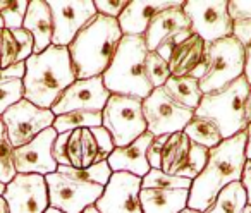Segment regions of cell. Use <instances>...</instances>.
Here are the masks:
<instances>
[{
    "label": "cell",
    "instance_id": "obj_1",
    "mask_svg": "<svg viewBox=\"0 0 251 213\" xmlns=\"http://www.w3.org/2000/svg\"><path fill=\"white\" fill-rule=\"evenodd\" d=\"M246 131L224 140L219 146L212 148L203 172L193 181L189 191L188 208L205 212L224 188L241 181L246 157Z\"/></svg>",
    "mask_w": 251,
    "mask_h": 213
},
{
    "label": "cell",
    "instance_id": "obj_2",
    "mask_svg": "<svg viewBox=\"0 0 251 213\" xmlns=\"http://www.w3.org/2000/svg\"><path fill=\"white\" fill-rule=\"evenodd\" d=\"M76 79L69 48L52 45L26 60V74L23 77L25 98L40 109L50 110Z\"/></svg>",
    "mask_w": 251,
    "mask_h": 213
},
{
    "label": "cell",
    "instance_id": "obj_3",
    "mask_svg": "<svg viewBox=\"0 0 251 213\" xmlns=\"http://www.w3.org/2000/svg\"><path fill=\"white\" fill-rule=\"evenodd\" d=\"M122 29L114 18L97 14V18L79 31L67 48L77 79L103 76L122 40Z\"/></svg>",
    "mask_w": 251,
    "mask_h": 213
},
{
    "label": "cell",
    "instance_id": "obj_4",
    "mask_svg": "<svg viewBox=\"0 0 251 213\" xmlns=\"http://www.w3.org/2000/svg\"><path fill=\"white\" fill-rule=\"evenodd\" d=\"M148 48L145 36H122L114 59L103 72V84L110 95H124L145 100L153 86L147 77Z\"/></svg>",
    "mask_w": 251,
    "mask_h": 213
},
{
    "label": "cell",
    "instance_id": "obj_5",
    "mask_svg": "<svg viewBox=\"0 0 251 213\" xmlns=\"http://www.w3.org/2000/svg\"><path fill=\"white\" fill-rule=\"evenodd\" d=\"M251 84L246 76H241L234 83L222 90L203 95L195 116L206 117L219 126L224 140L246 131L248 124V101H250Z\"/></svg>",
    "mask_w": 251,
    "mask_h": 213
},
{
    "label": "cell",
    "instance_id": "obj_6",
    "mask_svg": "<svg viewBox=\"0 0 251 213\" xmlns=\"http://www.w3.org/2000/svg\"><path fill=\"white\" fill-rule=\"evenodd\" d=\"M246 55L244 48L234 36L217 40L206 47V72L200 79L203 95L222 90L244 76Z\"/></svg>",
    "mask_w": 251,
    "mask_h": 213
},
{
    "label": "cell",
    "instance_id": "obj_7",
    "mask_svg": "<svg viewBox=\"0 0 251 213\" xmlns=\"http://www.w3.org/2000/svg\"><path fill=\"white\" fill-rule=\"evenodd\" d=\"M101 117V126L110 133L115 148L127 146L148 131L143 114V100L140 98L110 95Z\"/></svg>",
    "mask_w": 251,
    "mask_h": 213
},
{
    "label": "cell",
    "instance_id": "obj_8",
    "mask_svg": "<svg viewBox=\"0 0 251 213\" xmlns=\"http://www.w3.org/2000/svg\"><path fill=\"white\" fill-rule=\"evenodd\" d=\"M184 2L158 12L145 33L148 52H157L165 60L171 59L172 50L193 35L191 21L184 12Z\"/></svg>",
    "mask_w": 251,
    "mask_h": 213
},
{
    "label": "cell",
    "instance_id": "obj_9",
    "mask_svg": "<svg viewBox=\"0 0 251 213\" xmlns=\"http://www.w3.org/2000/svg\"><path fill=\"white\" fill-rule=\"evenodd\" d=\"M143 114L147 119L148 133H151L155 138L181 133L195 117V110L179 103L165 91V88H157L151 91L150 96L145 98Z\"/></svg>",
    "mask_w": 251,
    "mask_h": 213
},
{
    "label": "cell",
    "instance_id": "obj_10",
    "mask_svg": "<svg viewBox=\"0 0 251 213\" xmlns=\"http://www.w3.org/2000/svg\"><path fill=\"white\" fill-rule=\"evenodd\" d=\"M49 188L50 208L62 213H83L88 206H93L103 194V186L83 182L71 175L53 172L45 177Z\"/></svg>",
    "mask_w": 251,
    "mask_h": 213
},
{
    "label": "cell",
    "instance_id": "obj_11",
    "mask_svg": "<svg viewBox=\"0 0 251 213\" xmlns=\"http://www.w3.org/2000/svg\"><path fill=\"white\" fill-rule=\"evenodd\" d=\"M182 9L191 21L193 33L201 36L206 43L232 36L234 23L229 16V0H188Z\"/></svg>",
    "mask_w": 251,
    "mask_h": 213
},
{
    "label": "cell",
    "instance_id": "obj_12",
    "mask_svg": "<svg viewBox=\"0 0 251 213\" xmlns=\"http://www.w3.org/2000/svg\"><path fill=\"white\" fill-rule=\"evenodd\" d=\"M2 120L7 127V134L12 146L21 148L35 140L43 131L53 127L55 116L52 110L40 109L35 103L23 98L2 116Z\"/></svg>",
    "mask_w": 251,
    "mask_h": 213
},
{
    "label": "cell",
    "instance_id": "obj_13",
    "mask_svg": "<svg viewBox=\"0 0 251 213\" xmlns=\"http://www.w3.org/2000/svg\"><path fill=\"white\" fill-rule=\"evenodd\" d=\"M53 18L52 45L69 47L79 31L97 18L95 2L90 0H49Z\"/></svg>",
    "mask_w": 251,
    "mask_h": 213
},
{
    "label": "cell",
    "instance_id": "obj_14",
    "mask_svg": "<svg viewBox=\"0 0 251 213\" xmlns=\"http://www.w3.org/2000/svg\"><path fill=\"white\" fill-rule=\"evenodd\" d=\"M4 198L9 213H45L50 208L49 188L43 175L18 174L7 184Z\"/></svg>",
    "mask_w": 251,
    "mask_h": 213
},
{
    "label": "cell",
    "instance_id": "obj_15",
    "mask_svg": "<svg viewBox=\"0 0 251 213\" xmlns=\"http://www.w3.org/2000/svg\"><path fill=\"white\" fill-rule=\"evenodd\" d=\"M110 98V91L105 88L103 76L90 77V79H76L62 96L53 105V116L74 112V110H90V112H103L105 105Z\"/></svg>",
    "mask_w": 251,
    "mask_h": 213
},
{
    "label": "cell",
    "instance_id": "obj_16",
    "mask_svg": "<svg viewBox=\"0 0 251 213\" xmlns=\"http://www.w3.org/2000/svg\"><path fill=\"white\" fill-rule=\"evenodd\" d=\"M141 177L114 172L95 206L100 213H143L140 201Z\"/></svg>",
    "mask_w": 251,
    "mask_h": 213
},
{
    "label": "cell",
    "instance_id": "obj_17",
    "mask_svg": "<svg viewBox=\"0 0 251 213\" xmlns=\"http://www.w3.org/2000/svg\"><path fill=\"white\" fill-rule=\"evenodd\" d=\"M57 131L49 127L42 134L14 151V167L18 174H36L47 177L59 168V164L53 158V144L57 140Z\"/></svg>",
    "mask_w": 251,
    "mask_h": 213
},
{
    "label": "cell",
    "instance_id": "obj_18",
    "mask_svg": "<svg viewBox=\"0 0 251 213\" xmlns=\"http://www.w3.org/2000/svg\"><path fill=\"white\" fill-rule=\"evenodd\" d=\"M181 0H129L127 7L119 16V26L124 36H145L150 21L158 12L177 5Z\"/></svg>",
    "mask_w": 251,
    "mask_h": 213
},
{
    "label": "cell",
    "instance_id": "obj_19",
    "mask_svg": "<svg viewBox=\"0 0 251 213\" xmlns=\"http://www.w3.org/2000/svg\"><path fill=\"white\" fill-rule=\"evenodd\" d=\"M153 138V134L147 131L143 136H140L127 146L115 148L114 153L107 160L112 172H127V174L143 179L151 170L150 164H148V148H150Z\"/></svg>",
    "mask_w": 251,
    "mask_h": 213
},
{
    "label": "cell",
    "instance_id": "obj_20",
    "mask_svg": "<svg viewBox=\"0 0 251 213\" xmlns=\"http://www.w3.org/2000/svg\"><path fill=\"white\" fill-rule=\"evenodd\" d=\"M206 47H208V43L195 33L188 40L179 43L172 50V55L169 59L171 76H191L198 67L206 64Z\"/></svg>",
    "mask_w": 251,
    "mask_h": 213
},
{
    "label": "cell",
    "instance_id": "obj_21",
    "mask_svg": "<svg viewBox=\"0 0 251 213\" xmlns=\"http://www.w3.org/2000/svg\"><path fill=\"white\" fill-rule=\"evenodd\" d=\"M23 28L31 33L35 40V53H42L52 47L53 18L49 0H29Z\"/></svg>",
    "mask_w": 251,
    "mask_h": 213
},
{
    "label": "cell",
    "instance_id": "obj_22",
    "mask_svg": "<svg viewBox=\"0 0 251 213\" xmlns=\"http://www.w3.org/2000/svg\"><path fill=\"white\" fill-rule=\"evenodd\" d=\"M35 53V40L31 33L21 29L0 28V69H9L26 62Z\"/></svg>",
    "mask_w": 251,
    "mask_h": 213
},
{
    "label": "cell",
    "instance_id": "obj_23",
    "mask_svg": "<svg viewBox=\"0 0 251 213\" xmlns=\"http://www.w3.org/2000/svg\"><path fill=\"white\" fill-rule=\"evenodd\" d=\"M140 201L143 213H181L188 208L189 189L141 188Z\"/></svg>",
    "mask_w": 251,
    "mask_h": 213
},
{
    "label": "cell",
    "instance_id": "obj_24",
    "mask_svg": "<svg viewBox=\"0 0 251 213\" xmlns=\"http://www.w3.org/2000/svg\"><path fill=\"white\" fill-rule=\"evenodd\" d=\"M191 148H193V141L186 136L184 131L169 134L167 143L164 144V150H162L160 170L164 174L182 177V174H184L189 165Z\"/></svg>",
    "mask_w": 251,
    "mask_h": 213
},
{
    "label": "cell",
    "instance_id": "obj_25",
    "mask_svg": "<svg viewBox=\"0 0 251 213\" xmlns=\"http://www.w3.org/2000/svg\"><path fill=\"white\" fill-rule=\"evenodd\" d=\"M162 88H165V91H167L172 98H176L179 103H182L184 107H188V109L195 110V112L203 98L200 79H195V77H191V76H181V77L171 76V79Z\"/></svg>",
    "mask_w": 251,
    "mask_h": 213
},
{
    "label": "cell",
    "instance_id": "obj_26",
    "mask_svg": "<svg viewBox=\"0 0 251 213\" xmlns=\"http://www.w3.org/2000/svg\"><path fill=\"white\" fill-rule=\"evenodd\" d=\"M248 206V196L241 181L232 182L224 188L215 198V201L203 213H244Z\"/></svg>",
    "mask_w": 251,
    "mask_h": 213
},
{
    "label": "cell",
    "instance_id": "obj_27",
    "mask_svg": "<svg viewBox=\"0 0 251 213\" xmlns=\"http://www.w3.org/2000/svg\"><path fill=\"white\" fill-rule=\"evenodd\" d=\"M184 134L193 141V143L205 146L208 150L219 146L224 141V136L220 133L219 126L213 120L206 119V117L195 116L184 127Z\"/></svg>",
    "mask_w": 251,
    "mask_h": 213
},
{
    "label": "cell",
    "instance_id": "obj_28",
    "mask_svg": "<svg viewBox=\"0 0 251 213\" xmlns=\"http://www.w3.org/2000/svg\"><path fill=\"white\" fill-rule=\"evenodd\" d=\"M101 124H103L101 112L74 110V112L64 114V116H57L55 122H53V129L57 131V134H62L77 129H93V127H100Z\"/></svg>",
    "mask_w": 251,
    "mask_h": 213
},
{
    "label": "cell",
    "instance_id": "obj_29",
    "mask_svg": "<svg viewBox=\"0 0 251 213\" xmlns=\"http://www.w3.org/2000/svg\"><path fill=\"white\" fill-rule=\"evenodd\" d=\"M57 172L60 174L71 175V177L77 179V181L83 182H91V184H100V186H107L108 181L112 177V168L108 165V162H101V164H95L90 168H74L69 165H59Z\"/></svg>",
    "mask_w": 251,
    "mask_h": 213
},
{
    "label": "cell",
    "instance_id": "obj_30",
    "mask_svg": "<svg viewBox=\"0 0 251 213\" xmlns=\"http://www.w3.org/2000/svg\"><path fill=\"white\" fill-rule=\"evenodd\" d=\"M14 151L16 148L9 140L7 127L0 116V181L4 184H9L18 175L14 167Z\"/></svg>",
    "mask_w": 251,
    "mask_h": 213
},
{
    "label": "cell",
    "instance_id": "obj_31",
    "mask_svg": "<svg viewBox=\"0 0 251 213\" xmlns=\"http://www.w3.org/2000/svg\"><path fill=\"white\" fill-rule=\"evenodd\" d=\"M193 181L177 175L164 174L158 168H151L143 179H141V188H158V189H189L191 191Z\"/></svg>",
    "mask_w": 251,
    "mask_h": 213
},
{
    "label": "cell",
    "instance_id": "obj_32",
    "mask_svg": "<svg viewBox=\"0 0 251 213\" xmlns=\"http://www.w3.org/2000/svg\"><path fill=\"white\" fill-rule=\"evenodd\" d=\"M28 5L29 0H0V16L4 19V28L21 29Z\"/></svg>",
    "mask_w": 251,
    "mask_h": 213
},
{
    "label": "cell",
    "instance_id": "obj_33",
    "mask_svg": "<svg viewBox=\"0 0 251 213\" xmlns=\"http://www.w3.org/2000/svg\"><path fill=\"white\" fill-rule=\"evenodd\" d=\"M145 69H147V77L153 90L162 88L169 79H171V67H169V60H165L157 52H148L147 62H145Z\"/></svg>",
    "mask_w": 251,
    "mask_h": 213
},
{
    "label": "cell",
    "instance_id": "obj_34",
    "mask_svg": "<svg viewBox=\"0 0 251 213\" xmlns=\"http://www.w3.org/2000/svg\"><path fill=\"white\" fill-rule=\"evenodd\" d=\"M25 98L23 79H4L0 81V116H4L12 105Z\"/></svg>",
    "mask_w": 251,
    "mask_h": 213
},
{
    "label": "cell",
    "instance_id": "obj_35",
    "mask_svg": "<svg viewBox=\"0 0 251 213\" xmlns=\"http://www.w3.org/2000/svg\"><path fill=\"white\" fill-rule=\"evenodd\" d=\"M232 36L236 40H239V43L244 48V55H246V69H244V76H246L248 83L251 84V21L234 23Z\"/></svg>",
    "mask_w": 251,
    "mask_h": 213
},
{
    "label": "cell",
    "instance_id": "obj_36",
    "mask_svg": "<svg viewBox=\"0 0 251 213\" xmlns=\"http://www.w3.org/2000/svg\"><path fill=\"white\" fill-rule=\"evenodd\" d=\"M93 133L95 140L98 143V158H97V164H101V162H107L108 157L114 153L115 150V144H114V140H112L110 133L105 129L103 126L100 127H93L91 129Z\"/></svg>",
    "mask_w": 251,
    "mask_h": 213
},
{
    "label": "cell",
    "instance_id": "obj_37",
    "mask_svg": "<svg viewBox=\"0 0 251 213\" xmlns=\"http://www.w3.org/2000/svg\"><path fill=\"white\" fill-rule=\"evenodd\" d=\"M127 4H129V0H97V2H95V7H97L98 14L119 19L122 11L127 7Z\"/></svg>",
    "mask_w": 251,
    "mask_h": 213
},
{
    "label": "cell",
    "instance_id": "obj_38",
    "mask_svg": "<svg viewBox=\"0 0 251 213\" xmlns=\"http://www.w3.org/2000/svg\"><path fill=\"white\" fill-rule=\"evenodd\" d=\"M229 16L232 19V23L251 21V2L229 0Z\"/></svg>",
    "mask_w": 251,
    "mask_h": 213
},
{
    "label": "cell",
    "instance_id": "obj_39",
    "mask_svg": "<svg viewBox=\"0 0 251 213\" xmlns=\"http://www.w3.org/2000/svg\"><path fill=\"white\" fill-rule=\"evenodd\" d=\"M169 134L165 136H157L153 138L150 148H148V164L151 168H158L160 170V157H162V150H164V144L167 143Z\"/></svg>",
    "mask_w": 251,
    "mask_h": 213
},
{
    "label": "cell",
    "instance_id": "obj_40",
    "mask_svg": "<svg viewBox=\"0 0 251 213\" xmlns=\"http://www.w3.org/2000/svg\"><path fill=\"white\" fill-rule=\"evenodd\" d=\"M69 138V133H62L57 136L55 144H53V158L59 165H67L66 160V141Z\"/></svg>",
    "mask_w": 251,
    "mask_h": 213
},
{
    "label": "cell",
    "instance_id": "obj_41",
    "mask_svg": "<svg viewBox=\"0 0 251 213\" xmlns=\"http://www.w3.org/2000/svg\"><path fill=\"white\" fill-rule=\"evenodd\" d=\"M26 74V62L16 64L9 69H0V81L4 79H23Z\"/></svg>",
    "mask_w": 251,
    "mask_h": 213
},
{
    "label": "cell",
    "instance_id": "obj_42",
    "mask_svg": "<svg viewBox=\"0 0 251 213\" xmlns=\"http://www.w3.org/2000/svg\"><path fill=\"white\" fill-rule=\"evenodd\" d=\"M241 184H243L244 191L248 196V205H251V160L246 162L243 170V177H241Z\"/></svg>",
    "mask_w": 251,
    "mask_h": 213
},
{
    "label": "cell",
    "instance_id": "obj_43",
    "mask_svg": "<svg viewBox=\"0 0 251 213\" xmlns=\"http://www.w3.org/2000/svg\"><path fill=\"white\" fill-rule=\"evenodd\" d=\"M246 134H248V141H246V157L248 160H251V122L246 127Z\"/></svg>",
    "mask_w": 251,
    "mask_h": 213
},
{
    "label": "cell",
    "instance_id": "obj_44",
    "mask_svg": "<svg viewBox=\"0 0 251 213\" xmlns=\"http://www.w3.org/2000/svg\"><path fill=\"white\" fill-rule=\"evenodd\" d=\"M0 213H9V205L4 196H0Z\"/></svg>",
    "mask_w": 251,
    "mask_h": 213
},
{
    "label": "cell",
    "instance_id": "obj_45",
    "mask_svg": "<svg viewBox=\"0 0 251 213\" xmlns=\"http://www.w3.org/2000/svg\"><path fill=\"white\" fill-rule=\"evenodd\" d=\"M83 213H100V212H98V208H97V206H88V208L86 210H84V212Z\"/></svg>",
    "mask_w": 251,
    "mask_h": 213
},
{
    "label": "cell",
    "instance_id": "obj_46",
    "mask_svg": "<svg viewBox=\"0 0 251 213\" xmlns=\"http://www.w3.org/2000/svg\"><path fill=\"white\" fill-rule=\"evenodd\" d=\"M248 120L251 122V91H250V101H248Z\"/></svg>",
    "mask_w": 251,
    "mask_h": 213
},
{
    "label": "cell",
    "instance_id": "obj_47",
    "mask_svg": "<svg viewBox=\"0 0 251 213\" xmlns=\"http://www.w3.org/2000/svg\"><path fill=\"white\" fill-rule=\"evenodd\" d=\"M5 188H7V184H4V182L0 181V196H4V192H5Z\"/></svg>",
    "mask_w": 251,
    "mask_h": 213
},
{
    "label": "cell",
    "instance_id": "obj_48",
    "mask_svg": "<svg viewBox=\"0 0 251 213\" xmlns=\"http://www.w3.org/2000/svg\"><path fill=\"white\" fill-rule=\"evenodd\" d=\"M181 213H201V212H196V210H191V208H186L184 212H181Z\"/></svg>",
    "mask_w": 251,
    "mask_h": 213
},
{
    "label": "cell",
    "instance_id": "obj_49",
    "mask_svg": "<svg viewBox=\"0 0 251 213\" xmlns=\"http://www.w3.org/2000/svg\"><path fill=\"white\" fill-rule=\"evenodd\" d=\"M45 213H62V212H59V210H55V208H49Z\"/></svg>",
    "mask_w": 251,
    "mask_h": 213
},
{
    "label": "cell",
    "instance_id": "obj_50",
    "mask_svg": "<svg viewBox=\"0 0 251 213\" xmlns=\"http://www.w3.org/2000/svg\"><path fill=\"white\" fill-rule=\"evenodd\" d=\"M244 213H251V205H248L246 208H244Z\"/></svg>",
    "mask_w": 251,
    "mask_h": 213
},
{
    "label": "cell",
    "instance_id": "obj_51",
    "mask_svg": "<svg viewBox=\"0 0 251 213\" xmlns=\"http://www.w3.org/2000/svg\"><path fill=\"white\" fill-rule=\"evenodd\" d=\"M0 28H4V19H2V16H0Z\"/></svg>",
    "mask_w": 251,
    "mask_h": 213
}]
</instances>
